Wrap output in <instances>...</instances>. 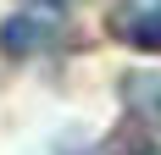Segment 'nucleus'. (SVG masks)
<instances>
[{
	"mask_svg": "<svg viewBox=\"0 0 161 155\" xmlns=\"http://www.w3.org/2000/svg\"><path fill=\"white\" fill-rule=\"evenodd\" d=\"M61 39H67V22L50 6H22L17 17L0 22V50L6 56H39V50H56Z\"/></svg>",
	"mask_w": 161,
	"mask_h": 155,
	"instance_id": "f257e3e1",
	"label": "nucleus"
},
{
	"mask_svg": "<svg viewBox=\"0 0 161 155\" xmlns=\"http://www.w3.org/2000/svg\"><path fill=\"white\" fill-rule=\"evenodd\" d=\"M117 89H122V105L133 122L145 133H161V72L156 67H128L117 78Z\"/></svg>",
	"mask_w": 161,
	"mask_h": 155,
	"instance_id": "f03ea898",
	"label": "nucleus"
},
{
	"mask_svg": "<svg viewBox=\"0 0 161 155\" xmlns=\"http://www.w3.org/2000/svg\"><path fill=\"white\" fill-rule=\"evenodd\" d=\"M111 28H117V39H128L133 50H150V56H161V0L122 11V17L111 22Z\"/></svg>",
	"mask_w": 161,
	"mask_h": 155,
	"instance_id": "7ed1b4c3",
	"label": "nucleus"
}]
</instances>
